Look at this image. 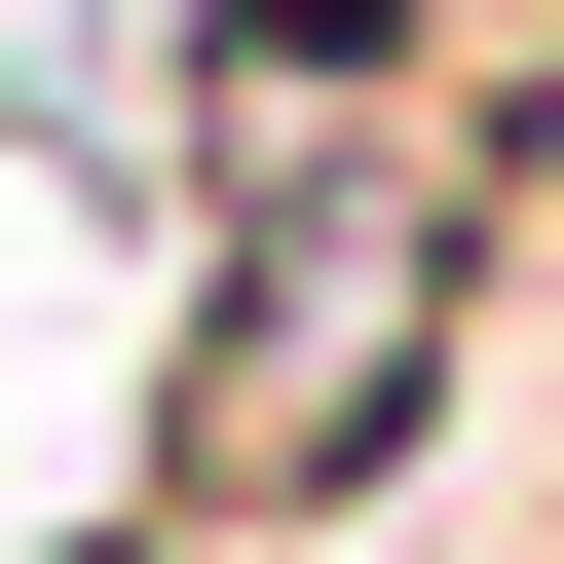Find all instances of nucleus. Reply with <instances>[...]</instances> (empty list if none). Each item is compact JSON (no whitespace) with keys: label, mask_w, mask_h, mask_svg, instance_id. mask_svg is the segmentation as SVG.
<instances>
[{"label":"nucleus","mask_w":564,"mask_h":564,"mask_svg":"<svg viewBox=\"0 0 564 564\" xmlns=\"http://www.w3.org/2000/svg\"><path fill=\"white\" fill-rule=\"evenodd\" d=\"M489 263H527V113H489V76H414V113H339V151H226L188 339H151V527H226V564L377 527V489L452 452V377H489Z\"/></svg>","instance_id":"obj_1"},{"label":"nucleus","mask_w":564,"mask_h":564,"mask_svg":"<svg viewBox=\"0 0 564 564\" xmlns=\"http://www.w3.org/2000/svg\"><path fill=\"white\" fill-rule=\"evenodd\" d=\"M76 564H226V527H76Z\"/></svg>","instance_id":"obj_2"}]
</instances>
